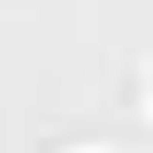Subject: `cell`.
<instances>
[{
    "label": "cell",
    "mask_w": 153,
    "mask_h": 153,
    "mask_svg": "<svg viewBox=\"0 0 153 153\" xmlns=\"http://www.w3.org/2000/svg\"><path fill=\"white\" fill-rule=\"evenodd\" d=\"M138 115H153V61H138Z\"/></svg>",
    "instance_id": "obj_1"
}]
</instances>
